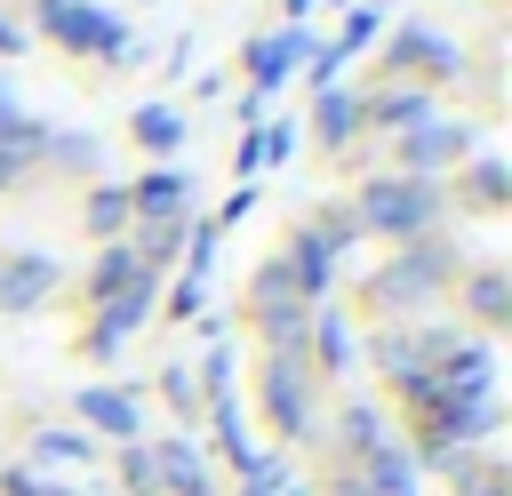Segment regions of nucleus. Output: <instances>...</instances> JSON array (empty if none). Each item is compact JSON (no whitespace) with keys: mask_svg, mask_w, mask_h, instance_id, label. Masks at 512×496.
<instances>
[{"mask_svg":"<svg viewBox=\"0 0 512 496\" xmlns=\"http://www.w3.org/2000/svg\"><path fill=\"white\" fill-rule=\"evenodd\" d=\"M40 24H48L64 48H88V56H136V40H128L104 8H88V0H40Z\"/></svg>","mask_w":512,"mask_h":496,"instance_id":"f257e3e1","label":"nucleus"},{"mask_svg":"<svg viewBox=\"0 0 512 496\" xmlns=\"http://www.w3.org/2000/svg\"><path fill=\"white\" fill-rule=\"evenodd\" d=\"M432 208H440V200H432V184H416V176H392V184L376 176V184L360 192V216H368V224H384V232H416Z\"/></svg>","mask_w":512,"mask_h":496,"instance_id":"f03ea898","label":"nucleus"},{"mask_svg":"<svg viewBox=\"0 0 512 496\" xmlns=\"http://www.w3.org/2000/svg\"><path fill=\"white\" fill-rule=\"evenodd\" d=\"M48 288H56V256L24 248V256H8V264H0V312H32Z\"/></svg>","mask_w":512,"mask_h":496,"instance_id":"7ed1b4c3","label":"nucleus"},{"mask_svg":"<svg viewBox=\"0 0 512 496\" xmlns=\"http://www.w3.org/2000/svg\"><path fill=\"white\" fill-rule=\"evenodd\" d=\"M440 272H448V256H440V248H416L408 264H392V272L376 280V304H416V296H432Z\"/></svg>","mask_w":512,"mask_h":496,"instance_id":"20e7f679","label":"nucleus"},{"mask_svg":"<svg viewBox=\"0 0 512 496\" xmlns=\"http://www.w3.org/2000/svg\"><path fill=\"white\" fill-rule=\"evenodd\" d=\"M144 304H152V264H144L128 288H112V296H104V328H96V352H120V336L144 320Z\"/></svg>","mask_w":512,"mask_h":496,"instance_id":"39448f33","label":"nucleus"},{"mask_svg":"<svg viewBox=\"0 0 512 496\" xmlns=\"http://www.w3.org/2000/svg\"><path fill=\"white\" fill-rule=\"evenodd\" d=\"M400 152H408V168H448V160L464 152V128H456V120H416Z\"/></svg>","mask_w":512,"mask_h":496,"instance_id":"423d86ee","label":"nucleus"},{"mask_svg":"<svg viewBox=\"0 0 512 496\" xmlns=\"http://www.w3.org/2000/svg\"><path fill=\"white\" fill-rule=\"evenodd\" d=\"M296 56H304V40H296V32H272V40H256V48H248V80H256V88H272Z\"/></svg>","mask_w":512,"mask_h":496,"instance_id":"0eeeda50","label":"nucleus"},{"mask_svg":"<svg viewBox=\"0 0 512 496\" xmlns=\"http://www.w3.org/2000/svg\"><path fill=\"white\" fill-rule=\"evenodd\" d=\"M368 480H376L368 496H416V472H408V456H400L392 440H376V448H368Z\"/></svg>","mask_w":512,"mask_h":496,"instance_id":"6e6552de","label":"nucleus"},{"mask_svg":"<svg viewBox=\"0 0 512 496\" xmlns=\"http://www.w3.org/2000/svg\"><path fill=\"white\" fill-rule=\"evenodd\" d=\"M80 416L104 424V432H120V440H136V400L128 392H80Z\"/></svg>","mask_w":512,"mask_h":496,"instance_id":"1a4fd4ad","label":"nucleus"},{"mask_svg":"<svg viewBox=\"0 0 512 496\" xmlns=\"http://www.w3.org/2000/svg\"><path fill=\"white\" fill-rule=\"evenodd\" d=\"M392 56H400V64H432V72H456V40H440V32H400V40H392Z\"/></svg>","mask_w":512,"mask_h":496,"instance_id":"9d476101","label":"nucleus"},{"mask_svg":"<svg viewBox=\"0 0 512 496\" xmlns=\"http://www.w3.org/2000/svg\"><path fill=\"white\" fill-rule=\"evenodd\" d=\"M184 192H192V184H184L176 168H152V176L136 184V208H152V216H176V208H184Z\"/></svg>","mask_w":512,"mask_h":496,"instance_id":"9b49d317","label":"nucleus"},{"mask_svg":"<svg viewBox=\"0 0 512 496\" xmlns=\"http://www.w3.org/2000/svg\"><path fill=\"white\" fill-rule=\"evenodd\" d=\"M272 416H280L288 432H304V376H296V360L272 368Z\"/></svg>","mask_w":512,"mask_h":496,"instance_id":"f8f14e48","label":"nucleus"},{"mask_svg":"<svg viewBox=\"0 0 512 496\" xmlns=\"http://www.w3.org/2000/svg\"><path fill=\"white\" fill-rule=\"evenodd\" d=\"M136 136H144L152 152H176V144H184V120H176L168 104H144V112H136Z\"/></svg>","mask_w":512,"mask_h":496,"instance_id":"ddd939ff","label":"nucleus"},{"mask_svg":"<svg viewBox=\"0 0 512 496\" xmlns=\"http://www.w3.org/2000/svg\"><path fill=\"white\" fill-rule=\"evenodd\" d=\"M160 464H168V480H176V496H208V480H200V456H192L184 440H168V448H160Z\"/></svg>","mask_w":512,"mask_h":496,"instance_id":"4468645a","label":"nucleus"},{"mask_svg":"<svg viewBox=\"0 0 512 496\" xmlns=\"http://www.w3.org/2000/svg\"><path fill=\"white\" fill-rule=\"evenodd\" d=\"M376 120L408 136V128H416V120H432V112H424V96H408V88H392V96H376Z\"/></svg>","mask_w":512,"mask_h":496,"instance_id":"2eb2a0df","label":"nucleus"},{"mask_svg":"<svg viewBox=\"0 0 512 496\" xmlns=\"http://www.w3.org/2000/svg\"><path fill=\"white\" fill-rule=\"evenodd\" d=\"M328 264H336V248H328V240H304V248H296V280H304V288H320V280H328Z\"/></svg>","mask_w":512,"mask_h":496,"instance_id":"dca6fc26","label":"nucleus"},{"mask_svg":"<svg viewBox=\"0 0 512 496\" xmlns=\"http://www.w3.org/2000/svg\"><path fill=\"white\" fill-rule=\"evenodd\" d=\"M504 304H512V288H504L496 272H480V280H472V312H480V320H504Z\"/></svg>","mask_w":512,"mask_h":496,"instance_id":"f3484780","label":"nucleus"},{"mask_svg":"<svg viewBox=\"0 0 512 496\" xmlns=\"http://www.w3.org/2000/svg\"><path fill=\"white\" fill-rule=\"evenodd\" d=\"M312 336H320L328 368H344V360H352V336H344V320H336V312H320V320H312Z\"/></svg>","mask_w":512,"mask_h":496,"instance_id":"a211bd4d","label":"nucleus"},{"mask_svg":"<svg viewBox=\"0 0 512 496\" xmlns=\"http://www.w3.org/2000/svg\"><path fill=\"white\" fill-rule=\"evenodd\" d=\"M120 216H128V192H120V184H104V192L88 200V224H96V232H112Z\"/></svg>","mask_w":512,"mask_h":496,"instance_id":"6ab92c4d","label":"nucleus"},{"mask_svg":"<svg viewBox=\"0 0 512 496\" xmlns=\"http://www.w3.org/2000/svg\"><path fill=\"white\" fill-rule=\"evenodd\" d=\"M312 120H320V136L336 144V136L352 128V96H320V112H312Z\"/></svg>","mask_w":512,"mask_h":496,"instance_id":"aec40b11","label":"nucleus"},{"mask_svg":"<svg viewBox=\"0 0 512 496\" xmlns=\"http://www.w3.org/2000/svg\"><path fill=\"white\" fill-rule=\"evenodd\" d=\"M344 440H352V448L368 456V448L384 440V432H376V408H344Z\"/></svg>","mask_w":512,"mask_h":496,"instance_id":"412c9836","label":"nucleus"},{"mask_svg":"<svg viewBox=\"0 0 512 496\" xmlns=\"http://www.w3.org/2000/svg\"><path fill=\"white\" fill-rule=\"evenodd\" d=\"M40 456H48V464H56V456H64V464H80V456H88V440H80V432H40Z\"/></svg>","mask_w":512,"mask_h":496,"instance_id":"4be33fe9","label":"nucleus"},{"mask_svg":"<svg viewBox=\"0 0 512 496\" xmlns=\"http://www.w3.org/2000/svg\"><path fill=\"white\" fill-rule=\"evenodd\" d=\"M472 192H480V200H504V160H480V176H472Z\"/></svg>","mask_w":512,"mask_h":496,"instance_id":"5701e85b","label":"nucleus"},{"mask_svg":"<svg viewBox=\"0 0 512 496\" xmlns=\"http://www.w3.org/2000/svg\"><path fill=\"white\" fill-rule=\"evenodd\" d=\"M0 184H16V160H8V152H0Z\"/></svg>","mask_w":512,"mask_h":496,"instance_id":"b1692460","label":"nucleus"}]
</instances>
